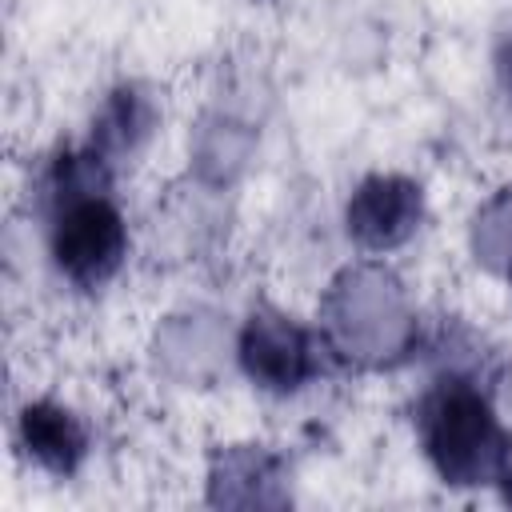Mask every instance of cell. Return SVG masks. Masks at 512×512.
Listing matches in <instances>:
<instances>
[{
	"instance_id": "cell-1",
	"label": "cell",
	"mask_w": 512,
	"mask_h": 512,
	"mask_svg": "<svg viewBox=\"0 0 512 512\" xmlns=\"http://www.w3.org/2000/svg\"><path fill=\"white\" fill-rule=\"evenodd\" d=\"M60 264L72 276H104L120 256V220L108 204H80L60 228Z\"/></svg>"
},
{
	"instance_id": "cell-2",
	"label": "cell",
	"mask_w": 512,
	"mask_h": 512,
	"mask_svg": "<svg viewBox=\"0 0 512 512\" xmlns=\"http://www.w3.org/2000/svg\"><path fill=\"white\" fill-rule=\"evenodd\" d=\"M24 436L36 448V456L56 464V468H72V460L80 456V432L60 412L48 416L44 408H28L24 412Z\"/></svg>"
}]
</instances>
